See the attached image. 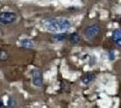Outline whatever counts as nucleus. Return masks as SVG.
Wrapping results in <instances>:
<instances>
[{
	"mask_svg": "<svg viewBox=\"0 0 121 108\" xmlns=\"http://www.w3.org/2000/svg\"><path fill=\"white\" fill-rule=\"evenodd\" d=\"M71 22L65 18H56V19H50L44 22V27L48 31L52 32H64L71 28Z\"/></svg>",
	"mask_w": 121,
	"mask_h": 108,
	"instance_id": "f257e3e1",
	"label": "nucleus"
},
{
	"mask_svg": "<svg viewBox=\"0 0 121 108\" xmlns=\"http://www.w3.org/2000/svg\"><path fill=\"white\" fill-rule=\"evenodd\" d=\"M99 32H100V26L99 24H92L85 28L84 37L87 40H92L99 35Z\"/></svg>",
	"mask_w": 121,
	"mask_h": 108,
	"instance_id": "f03ea898",
	"label": "nucleus"
},
{
	"mask_svg": "<svg viewBox=\"0 0 121 108\" xmlns=\"http://www.w3.org/2000/svg\"><path fill=\"white\" fill-rule=\"evenodd\" d=\"M17 19V16L13 12H2L0 13V24H11L15 23Z\"/></svg>",
	"mask_w": 121,
	"mask_h": 108,
	"instance_id": "7ed1b4c3",
	"label": "nucleus"
},
{
	"mask_svg": "<svg viewBox=\"0 0 121 108\" xmlns=\"http://www.w3.org/2000/svg\"><path fill=\"white\" fill-rule=\"evenodd\" d=\"M32 81H33V84L35 87H42L43 86V74H42L41 70H39L38 68L33 69V71H32Z\"/></svg>",
	"mask_w": 121,
	"mask_h": 108,
	"instance_id": "20e7f679",
	"label": "nucleus"
},
{
	"mask_svg": "<svg viewBox=\"0 0 121 108\" xmlns=\"http://www.w3.org/2000/svg\"><path fill=\"white\" fill-rule=\"evenodd\" d=\"M94 78H95L94 74L90 73V74H86L85 76H83V77H81V81H82L83 84L88 85V84H90V83L92 82V81L94 80Z\"/></svg>",
	"mask_w": 121,
	"mask_h": 108,
	"instance_id": "39448f33",
	"label": "nucleus"
},
{
	"mask_svg": "<svg viewBox=\"0 0 121 108\" xmlns=\"http://www.w3.org/2000/svg\"><path fill=\"white\" fill-rule=\"evenodd\" d=\"M21 45L25 48V49H32L34 45H35V43H34V41H32V40H29V39H24V40H22L21 41Z\"/></svg>",
	"mask_w": 121,
	"mask_h": 108,
	"instance_id": "423d86ee",
	"label": "nucleus"
},
{
	"mask_svg": "<svg viewBox=\"0 0 121 108\" xmlns=\"http://www.w3.org/2000/svg\"><path fill=\"white\" fill-rule=\"evenodd\" d=\"M69 41H70V42L72 43V44H77V43H79L80 41H81V37H80V35H79L78 33L74 32V33H72V34L70 35Z\"/></svg>",
	"mask_w": 121,
	"mask_h": 108,
	"instance_id": "0eeeda50",
	"label": "nucleus"
},
{
	"mask_svg": "<svg viewBox=\"0 0 121 108\" xmlns=\"http://www.w3.org/2000/svg\"><path fill=\"white\" fill-rule=\"evenodd\" d=\"M67 37H68V35L65 32H59V33H56V34L53 35V39L57 41H60L65 40Z\"/></svg>",
	"mask_w": 121,
	"mask_h": 108,
	"instance_id": "6e6552de",
	"label": "nucleus"
},
{
	"mask_svg": "<svg viewBox=\"0 0 121 108\" xmlns=\"http://www.w3.org/2000/svg\"><path fill=\"white\" fill-rule=\"evenodd\" d=\"M112 39L113 41H116L121 39V29H116L112 33Z\"/></svg>",
	"mask_w": 121,
	"mask_h": 108,
	"instance_id": "1a4fd4ad",
	"label": "nucleus"
},
{
	"mask_svg": "<svg viewBox=\"0 0 121 108\" xmlns=\"http://www.w3.org/2000/svg\"><path fill=\"white\" fill-rule=\"evenodd\" d=\"M8 58H9L8 52L4 51V50L0 51V60L1 61H6L8 60Z\"/></svg>",
	"mask_w": 121,
	"mask_h": 108,
	"instance_id": "9d476101",
	"label": "nucleus"
},
{
	"mask_svg": "<svg viewBox=\"0 0 121 108\" xmlns=\"http://www.w3.org/2000/svg\"><path fill=\"white\" fill-rule=\"evenodd\" d=\"M16 105V101L15 100V98H13L12 96L9 97L8 99V103H7V107L8 108H14Z\"/></svg>",
	"mask_w": 121,
	"mask_h": 108,
	"instance_id": "9b49d317",
	"label": "nucleus"
},
{
	"mask_svg": "<svg viewBox=\"0 0 121 108\" xmlns=\"http://www.w3.org/2000/svg\"><path fill=\"white\" fill-rule=\"evenodd\" d=\"M114 42H115L118 47H121V39H119V40H117V41H114Z\"/></svg>",
	"mask_w": 121,
	"mask_h": 108,
	"instance_id": "f8f14e48",
	"label": "nucleus"
},
{
	"mask_svg": "<svg viewBox=\"0 0 121 108\" xmlns=\"http://www.w3.org/2000/svg\"><path fill=\"white\" fill-rule=\"evenodd\" d=\"M0 108H4V103L2 100H0Z\"/></svg>",
	"mask_w": 121,
	"mask_h": 108,
	"instance_id": "ddd939ff",
	"label": "nucleus"
},
{
	"mask_svg": "<svg viewBox=\"0 0 121 108\" xmlns=\"http://www.w3.org/2000/svg\"><path fill=\"white\" fill-rule=\"evenodd\" d=\"M0 31H1V29H0Z\"/></svg>",
	"mask_w": 121,
	"mask_h": 108,
	"instance_id": "4468645a",
	"label": "nucleus"
}]
</instances>
